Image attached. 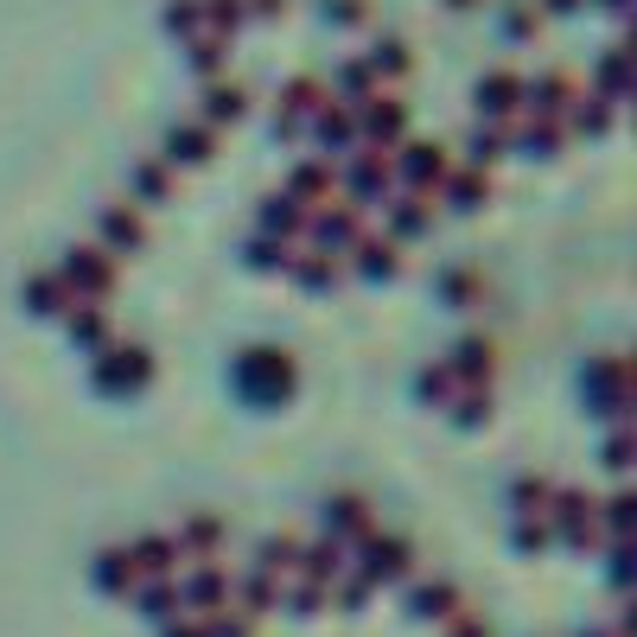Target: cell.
Segmentation results:
<instances>
[{
    "label": "cell",
    "mask_w": 637,
    "mask_h": 637,
    "mask_svg": "<svg viewBox=\"0 0 637 637\" xmlns=\"http://www.w3.org/2000/svg\"><path fill=\"white\" fill-rule=\"evenodd\" d=\"M236 382H243V395L249 402H287L294 395V363H287V351H249L243 363H236Z\"/></svg>",
    "instance_id": "1"
},
{
    "label": "cell",
    "mask_w": 637,
    "mask_h": 637,
    "mask_svg": "<svg viewBox=\"0 0 637 637\" xmlns=\"http://www.w3.org/2000/svg\"><path fill=\"white\" fill-rule=\"evenodd\" d=\"M64 280H71L76 300H102V294L115 287V255L83 243V249H71V261H64Z\"/></svg>",
    "instance_id": "2"
},
{
    "label": "cell",
    "mask_w": 637,
    "mask_h": 637,
    "mask_svg": "<svg viewBox=\"0 0 637 637\" xmlns=\"http://www.w3.org/2000/svg\"><path fill=\"white\" fill-rule=\"evenodd\" d=\"M357 561H363V574H370V581H408V574H414V555H408V542L402 535H363V542H357Z\"/></svg>",
    "instance_id": "3"
},
{
    "label": "cell",
    "mask_w": 637,
    "mask_h": 637,
    "mask_svg": "<svg viewBox=\"0 0 637 637\" xmlns=\"http://www.w3.org/2000/svg\"><path fill=\"white\" fill-rule=\"evenodd\" d=\"M147 377H153V357L141 351V345L102 351V363H96V389H109V395H134Z\"/></svg>",
    "instance_id": "4"
},
{
    "label": "cell",
    "mask_w": 637,
    "mask_h": 637,
    "mask_svg": "<svg viewBox=\"0 0 637 637\" xmlns=\"http://www.w3.org/2000/svg\"><path fill=\"white\" fill-rule=\"evenodd\" d=\"M548 516H555V530L567 535V542H581V548H593V542H599V530H593V497H586V491H574V484L548 491Z\"/></svg>",
    "instance_id": "5"
},
{
    "label": "cell",
    "mask_w": 637,
    "mask_h": 637,
    "mask_svg": "<svg viewBox=\"0 0 637 637\" xmlns=\"http://www.w3.org/2000/svg\"><path fill=\"white\" fill-rule=\"evenodd\" d=\"M523 96H530L542 115H561V122H567V109L581 102V76L574 71H542L535 83H523Z\"/></svg>",
    "instance_id": "6"
},
{
    "label": "cell",
    "mask_w": 637,
    "mask_h": 637,
    "mask_svg": "<svg viewBox=\"0 0 637 637\" xmlns=\"http://www.w3.org/2000/svg\"><path fill=\"white\" fill-rule=\"evenodd\" d=\"M593 395H599V414H618L625 421V408H631V363L625 357H612L593 370Z\"/></svg>",
    "instance_id": "7"
},
{
    "label": "cell",
    "mask_w": 637,
    "mask_h": 637,
    "mask_svg": "<svg viewBox=\"0 0 637 637\" xmlns=\"http://www.w3.org/2000/svg\"><path fill=\"white\" fill-rule=\"evenodd\" d=\"M491 363H497V345H491V338H465V345L446 357L453 382H472V389H491Z\"/></svg>",
    "instance_id": "8"
},
{
    "label": "cell",
    "mask_w": 637,
    "mask_h": 637,
    "mask_svg": "<svg viewBox=\"0 0 637 637\" xmlns=\"http://www.w3.org/2000/svg\"><path fill=\"white\" fill-rule=\"evenodd\" d=\"M326 109V83L319 76H294L287 90H280V134H294L300 115H319Z\"/></svg>",
    "instance_id": "9"
},
{
    "label": "cell",
    "mask_w": 637,
    "mask_h": 637,
    "mask_svg": "<svg viewBox=\"0 0 637 637\" xmlns=\"http://www.w3.org/2000/svg\"><path fill=\"white\" fill-rule=\"evenodd\" d=\"M306 229H319V243L345 249L363 236V217H357V204H331V210H306Z\"/></svg>",
    "instance_id": "10"
},
{
    "label": "cell",
    "mask_w": 637,
    "mask_h": 637,
    "mask_svg": "<svg viewBox=\"0 0 637 637\" xmlns=\"http://www.w3.org/2000/svg\"><path fill=\"white\" fill-rule=\"evenodd\" d=\"M395 166H402L408 185H440V178H446V147H433V141H408Z\"/></svg>",
    "instance_id": "11"
},
{
    "label": "cell",
    "mask_w": 637,
    "mask_h": 637,
    "mask_svg": "<svg viewBox=\"0 0 637 637\" xmlns=\"http://www.w3.org/2000/svg\"><path fill=\"white\" fill-rule=\"evenodd\" d=\"M516 102H523V76H516V71H491L479 83V109H484V115H497V122H504V115H516Z\"/></svg>",
    "instance_id": "12"
},
{
    "label": "cell",
    "mask_w": 637,
    "mask_h": 637,
    "mask_svg": "<svg viewBox=\"0 0 637 637\" xmlns=\"http://www.w3.org/2000/svg\"><path fill=\"white\" fill-rule=\"evenodd\" d=\"M71 280L64 275H32V287H25V306L39 312V319H58V312H71Z\"/></svg>",
    "instance_id": "13"
},
{
    "label": "cell",
    "mask_w": 637,
    "mask_h": 637,
    "mask_svg": "<svg viewBox=\"0 0 637 637\" xmlns=\"http://www.w3.org/2000/svg\"><path fill=\"white\" fill-rule=\"evenodd\" d=\"M166 153H173V160H185V166H204V160L217 153V127H204V122H185V127H173V141H166Z\"/></svg>",
    "instance_id": "14"
},
{
    "label": "cell",
    "mask_w": 637,
    "mask_h": 637,
    "mask_svg": "<svg viewBox=\"0 0 637 637\" xmlns=\"http://www.w3.org/2000/svg\"><path fill=\"white\" fill-rule=\"evenodd\" d=\"M326 516H331V530H338V542H363V535L377 530V523H370V504H363V497H331Z\"/></svg>",
    "instance_id": "15"
},
{
    "label": "cell",
    "mask_w": 637,
    "mask_h": 637,
    "mask_svg": "<svg viewBox=\"0 0 637 637\" xmlns=\"http://www.w3.org/2000/svg\"><path fill=\"white\" fill-rule=\"evenodd\" d=\"M229 599V581L217 574V567H198L192 581H185V593H178V606H198V618L204 612H217Z\"/></svg>",
    "instance_id": "16"
},
{
    "label": "cell",
    "mask_w": 637,
    "mask_h": 637,
    "mask_svg": "<svg viewBox=\"0 0 637 637\" xmlns=\"http://www.w3.org/2000/svg\"><path fill=\"white\" fill-rule=\"evenodd\" d=\"M408 612H414V618H459V593L446 581H421L408 593Z\"/></svg>",
    "instance_id": "17"
},
{
    "label": "cell",
    "mask_w": 637,
    "mask_h": 637,
    "mask_svg": "<svg viewBox=\"0 0 637 637\" xmlns=\"http://www.w3.org/2000/svg\"><path fill=\"white\" fill-rule=\"evenodd\" d=\"M127 561H134V574H173L178 542H173V535H141V542L127 548Z\"/></svg>",
    "instance_id": "18"
},
{
    "label": "cell",
    "mask_w": 637,
    "mask_h": 637,
    "mask_svg": "<svg viewBox=\"0 0 637 637\" xmlns=\"http://www.w3.org/2000/svg\"><path fill=\"white\" fill-rule=\"evenodd\" d=\"M294 567H300L306 581H338V574H345V542H338V535H331V542H312V548H300Z\"/></svg>",
    "instance_id": "19"
},
{
    "label": "cell",
    "mask_w": 637,
    "mask_h": 637,
    "mask_svg": "<svg viewBox=\"0 0 637 637\" xmlns=\"http://www.w3.org/2000/svg\"><path fill=\"white\" fill-rule=\"evenodd\" d=\"M351 255H357V268H363L370 280H389V275H395V236H357Z\"/></svg>",
    "instance_id": "20"
},
{
    "label": "cell",
    "mask_w": 637,
    "mask_h": 637,
    "mask_svg": "<svg viewBox=\"0 0 637 637\" xmlns=\"http://www.w3.org/2000/svg\"><path fill=\"white\" fill-rule=\"evenodd\" d=\"M440 185H446V198H453L459 210H479V204L491 198V178H484L479 166H459V173L446 166V178H440Z\"/></svg>",
    "instance_id": "21"
},
{
    "label": "cell",
    "mask_w": 637,
    "mask_h": 637,
    "mask_svg": "<svg viewBox=\"0 0 637 637\" xmlns=\"http://www.w3.org/2000/svg\"><path fill=\"white\" fill-rule=\"evenodd\" d=\"M389 173H395V153H357V166H351V192L357 198H370V192H382L389 185Z\"/></svg>",
    "instance_id": "22"
},
{
    "label": "cell",
    "mask_w": 637,
    "mask_h": 637,
    "mask_svg": "<svg viewBox=\"0 0 637 637\" xmlns=\"http://www.w3.org/2000/svg\"><path fill=\"white\" fill-rule=\"evenodd\" d=\"M224 548V516H192L185 523V535H178V555H217Z\"/></svg>",
    "instance_id": "23"
},
{
    "label": "cell",
    "mask_w": 637,
    "mask_h": 637,
    "mask_svg": "<svg viewBox=\"0 0 637 637\" xmlns=\"http://www.w3.org/2000/svg\"><path fill=\"white\" fill-rule=\"evenodd\" d=\"M402 122H408V109L395 96H377V102H370V115H363V127H370V141H377V147H389V141L402 134Z\"/></svg>",
    "instance_id": "24"
},
{
    "label": "cell",
    "mask_w": 637,
    "mask_h": 637,
    "mask_svg": "<svg viewBox=\"0 0 637 637\" xmlns=\"http://www.w3.org/2000/svg\"><path fill=\"white\" fill-rule=\"evenodd\" d=\"M71 338L76 345H109V312H102L96 300H83V306H71Z\"/></svg>",
    "instance_id": "25"
},
{
    "label": "cell",
    "mask_w": 637,
    "mask_h": 637,
    "mask_svg": "<svg viewBox=\"0 0 637 637\" xmlns=\"http://www.w3.org/2000/svg\"><path fill=\"white\" fill-rule=\"evenodd\" d=\"M236 599H243V612H249V618H255V612H268V606L280 599V574H268V567H255L249 581L236 586Z\"/></svg>",
    "instance_id": "26"
},
{
    "label": "cell",
    "mask_w": 637,
    "mask_h": 637,
    "mask_svg": "<svg viewBox=\"0 0 637 637\" xmlns=\"http://www.w3.org/2000/svg\"><path fill=\"white\" fill-rule=\"evenodd\" d=\"M243 109H249V96H243L236 83H217V90L204 96V127H224V122H236Z\"/></svg>",
    "instance_id": "27"
},
{
    "label": "cell",
    "mask_w": 637,
    "mask_h": 637,
    "mask_svg": "<svg viewBox=\"0 0 637 637\" xmlns=\"http://www.w3.org/2000/svg\"><path fill=\"white\" fill-rule=\"evenodd\" d=\"M127 593H134V606L147 612V618H160V625H166V618L178 612V593L160 581V574H153V586H127Z\"/></svg>",
    "instance_id": "28"
},
{
    "label": "cell",
    "mask_w": 637,
    "mask_h": 637,
    "mask_svg": "<svg viewBox=\"0 0 637 637\" xmlns=\"http://www.w3.org/2000/svg\"><path fill=\"white\" fill-rule=\"evenodd\" d=\"M96 586L102 593H127V586H134V561H127V548L96 555Z\"/></svg>",
    "instance_id": "29"
},
{
    "label": "cell",
    "mask_w": 637,
    "mask_h": 637,
    "mask_svg": "<svg viewBox=\"0 0 637 637\" xmlns=\"http://www.w3.org/2000/svg\"><path fill=\"white\" fill-rule=\"evenodd\" d=\"M331 192V166L326 160H306V166H294V198H306V210Z\"/></svg>",
    "instance_id": "30"
},
{
    "label": "cell",
    "mask_w": 637,
    "mask_h": 637,
    "mask_svg": "<svg viewBox=\"0 0 637 637\" xmlns=\"http://www.w3.org/2000/svg\"><path fill=\"white\" fill-rule=\"evenodd\" d=\"M261 224H268V236H300V229H306V204H294V198H268Z\"/></svg>",
    "instance_id": "31"
},
{
    "label": "cell",
    "mask_w": 637,
    "mask_h": 637,
    "mask_svg": "<svg viewBox=\"0 0 637 637\" xmlns=\"http://www.w3.org/2000/svg\"><path fill=\"white\" fill-rule=\"evenodd\" d=\"M287 268H294V280H300V287H331L345 261H338V255L326 249V255H306V261H287Z\"/></svg>",
    "instance_id": "32"
},
{
    "label": "cell",
    "mask_w": 637,
    "mask_h": 637,
    "mask_svg": "<svg viewBox=\"0 0 637 637\" xmlns=\"http://www.w3.org/2000/svg\"><path fill=\"white\" fill-rule=\"evenodd\" d=\"M428 224H433V210L421 198H402L395 210H389V236H421Z\"/></svg>",
    "instance_id": "33"
},
{
    "label": "cell",
    "mask_w": 637,
    "mask_h": 637,
    "mask_svg": "<svg viewBox=\"0 0 637 637\" xmlns=\"http://www.w3.org/2000/svg\"><path fill=\"white\" fill-rule=\"evenodd\" d=\"M102 236H109V243H122V249H141V217L115 204V210H102Z\"/></svg>",
    "instance_id": "34"
},
{
    "label": "cell",
    "mask_w": 637,
    "mask_h": 637,
    "mask_svg": "<svg viewBox=\"0 0 637 637\" xmlns=\"http://www.w3.org/2000/svg\"><path fill=\"white\" fill-rule=\"evenodd\" d=\"M370 71H377V76H408V71H414V51H408L402 39H382L377 58H370Z\"/></svg>",
    "instance_id": "35"
},
{
    "label": "cell",
    "mask_w": 637,
    "mask_h": 637,
    "mask_svg": "<svg viewBox=\"0 0 637 637\" xmlns=\"http://www.w3.org/2000/svg\"><path fill=\"white\" fill-rule=\"evenodd\" d=\"M599 83H606V96H625V83H631V45L599 58Z\"/></svg>",
    "instance_id": "36"
},
{
    "label": "cell",
    "mask_w": 637,
    "mask_h": 637,
    "mask_svg": "<svg viewBox=\"0 0 637 637\" xmlns=\"http://www.w3.org/2000/svg\"><path fill=\"white\" fill-rule=\"evenodd\" d=\"M453 421L459 428H484V421H491V389H472V395H453Z\"/></svg>",
    "instance_id": "37"
},
{
    "label": "cell",
    "mask_w": 637,
    "mask_h": 637,
    "mask_svg": "<svg viewBox=\"0 0 637 637\" xmlns=\"http://www.w3.org/2000/svg\"><path fill=\"white\" fill-rule=\"evenodd\" d=\"M294 561H300V542H294V535H268V542H261V561H255V567H268V574H287Z\"/></svg>",
    "instance_id": "38"
},
{
    "label": "cell",
    "mask_w": 637,
    "mask_h": 637,
    "mask_svg": "<svg viewBox=\"0 0 637 637\" xmlns=\"http://www.w3.org/2000/svg\"><path fill=\"white\" fill-rule=\"evenodd\" d=\"M523 141H530L535 153H561L567 147V127H561V115H542V122L523 127Z\"/></svg>",
    "instance_id": "39"
},
{
    "label": "cell",
    "mask_w": 637,
    "mask_h": 637,
    "mask_svg": "<svg viewBox=\"0 0 637 637\" xmlns=\"http://www.w3.org/2000/svg\"><path fill=\"white\" fill-rule=\"evenodd\" d=\"M198 625H204V637H249L255 631L249 612H204Z\"/></svg>",
    "instance_id": "40"
},
{
    "label": "cell",
    "mask_w": 637,
    "mask_h": 637,
    "mask_svg": "<svg viewBox=\"0 0 637 637\" xmlns=\"http://www.w3.org/2000/svg\"><path fill=\"white\" fill-rule=\"evenodd\" d=\"M510 504L523 510V516H542L548 510V479H516L510 484Z\"/></svg>",
    "instance_id": "41"
},
{
    "label": "cell",
    "mask_w": 637,
    "mask_h": 637,
    "mask_svg": "<svg viewBox=\"0 0 637 637\" xmlns=\"http://www.w3.org/2000/svg\"><path fill=\"white\" fill-rule=\"evenodd\" d=\"M134 185H141V198H173V166H166V160H147V166L134 173Z\"/></svg>",
    "instance_id": "42"
},
{
    "label": "cell",
    "mask_w": 637,
    "mask_h": 637,
    "mask_svg": "<svg viewBox=\"0 0 637 637\" xmlns=\"http://www.w3.org/2000/svg\"><path fill=\"white\" fill-rule=\"evenodd\" d=\"M198 7H204V25H210L217 39H229L236 20H243V0H198Z\"/></svg>",
    "instance_id": "43"
},
{
    "label": "cell",
    "mask_w": 637,
    "mask_h": 637,
    "mask_svg": "<svg viewBox=\"0 0 637 637\" xmlns=\"http://www.w3.org/2000/svg\"><path fill=\"white\" fill-rule=\"evenodd\" d=\"M192 71H204V76L224 71V39H217V32H198V39H192Z\"/></svg>",
    "instance_id": "44"
},
{
    "label": "cell",
    "mask_w": 637,
    "mask_h": 637,
    "mask_svg": "<svg viewBox=\"0 0 637 637\" xmlns=\"http://www.w3.org/2000/svg\"><path fill=\"white\" fill-rule=\"evenodd\" d=\"M312 122H319V134H326L331 147H338V141H345V134L357 127V102H345V109H319Z\"/></svg>",
    "instance_id": "45"
},
{
    "label": "cell",
    "mask_w": 637,
    "mask_h": 637,
    "mask_svg": "<svg viewBox=\"0 0 637 637\" xmlns=\"http://www.w3.org/2000/svg\"><path fill=\"white\" fill-rule=\"evenodd\" d=\"M370 574H338V612H363L370 606Z\"/></svg>",
    "instance_id": "46"
},
{
    "label": "cell",
    "mask_w": 637,
    "mask_h": 637,
    "mask_svg": "<svg viewBox=\"0 0 637 637\" xmlns=\"http://www.w3.org/2000/svg\"><path fill=\"white\" fill-rule=\"evenodd\" d=\"M504 147H510V127H484L479 141H472V160L491 166V160H504Z\"/></svg>",
    "instance_id": "47"
},
{
    "label": "cell",
    "mask_w": 637,
    "mask_h": 637,
    "mask_svg": "<svg viewBox=\"0 0 637 637\" xmlns=\"http://www.w3.org/2000/svg\"><path fill=\"white\" fill-rule=\"evenodd\" d=\"M287 612H300V618L326 612V593H319V581H300V586H294V593H287Z\"/></svg>",
    "instance_id": "48"
},
{
    "label": "cell",
    "mask_w": 637,
    "mask_h": 637,
    "mask_svg": "<svg viewBox=\"0 0 637 637\" xmlns=\"http://www.w3.org/2000/svg\"><path fill=\"white\" fill-rule=\"evenodd\" d=\"M421 395H428V402H453V370H446V363L421 370Z\"/></svg>",
    "instance_id": "49"
},
{
    "label": "cell",
    "mask_w": 637,
    "mask_h": 637,
    "mask_svg": "<svg viewBox=\"0 0 637 637\" xmlns=\"http://www.w3.org/2000/svg\"><path fill=\"white\" fill-rule=\"evenodd\" d=\"M338 83H345V96H363V90L377 83V71H370V58H351V64L338 71Z\"/></svg>",
    "instance_id": "50"
},
{
    "label": "cell",
    "mask_w": 637,
    "mask_h": 637,
    "mask_svg": "<svg viewBox=\"0 0 637 637\" xmlns=\"http://www.w3.org/2000/svg\"><path fill=\"white\" fill-rule=\"evenodd\" d=\"M440 287H446V300H453V306H465V300H479V287H484V280L472 275V268H465V275H459V268H453V275L440 280Z\"/></svg>",
    "instance_id": "51"
},
{
    "label": "cell",
    "mask_w": 637,
    "mask_h": 637,
    "mask_svg": "<svg viewBox=\"0 0 637 637\" xmlns=\"http://www.w3.org/2000/svg\"><path fill=\"white\" fill-rule=\"evenodd\" d=\"M249 261H255V268H287V249H280V236H261V243H249Z\"/></svg>",
    "instance_id": "52"
},
{
    "label": "cell",
    "mask_w": 637,
    "mask_h": 637,
    "mask_svg": "<svg viewBox=\"0 0 637 637\" xmlns=\"http://www.w3.org/2000/svg\"><path fill=\"white\" fill-rule=\"evenodd\" d=\"M606 465H612V472H625V465H631V428H625V421H618V433L606 440Z\"/></svg>",
    "instance_id": "53"
},
{
    "label": "cell",
    "mask_w": 637,
    "mask_h": 637,
    "mask_svg": "<svg viewBox=\"0 0 637 637\" xmlns=\"http://www.w3.org/2000/svg\"><path fill=\"white\" fill-rule=\"evenodd\" d=\"M599 516H606V530L618 535V542L631 535V497H618V504H606V510H599Z\"/></svg>",
    "instance_id": "54"
},
{
    "label": "cell",
    "mask_w": 637,
    "mask_h": 637,
    "mask_svg": "<svg viewBox=\"0 0 637 637\" xmlns=\"http://www.w3.org/2000/svg\"><path fill=\"white\" fill-rule=\"evenodd\" d=\"M516 548H523V555H542V548H548V530H542V523H516Z\"/></svg>",
    "instance_id": "55"
},
{
    "label": "cell",
    "mask_w": 637,
    "mask_h": 637,
    "mask_svg": "<svg viewBox=\"0 0 637 637\" xmlns=\"http://www.w3.org/2000/svg\"><path fill=\"white\" fill-rule=\"evenodd\" d=\"M198 20H204V7H198V0H173V13H166V25H173V32H192Z\"/></svg>",
    "instance_id": "56"
},
{
    "label": "cell",
    "mask_w": 637,
    "mask_h": 637,
    "mask_svg": "<svg viewBox=\"0 0 637 637\" xmlns=\"http://www.w3.org/2000/svg\"><path fill=\"white\" fill-rule=\"evenodd\" d=\"M535 25H542L535 7H510V32H516V39H535Z\"/></svg>",
    "instance_id": "57"
},
{
    "label": "cell",
    "mask_w": 637,
    "mask_h": 637,
    "mask_svg": "<svg viewBox=\"0 0 637 637\" xmlns=\"http://www.w3.org/2000/svg\"><path fill=\"white\" fill-rule=\"evenodd\" d=\"M331 13H338V20H370V0H331Z\"/></svg>",
    "instance_id": "58"
},
{
    "label": "cell",
    "mask_w": 637,
    "mask_h": 637,
    "mask_svg": "<svg viewBox=\"0 0 637 637\" xmlns=\"http://www.w3.org/2000/svg\"><path fill=\"white\" fill-rule=\"evenodd\" d=\"M453 637H491V631H484L479 618H465V612H459V625H453Z\"/></svg>",
    "instance_id": "59"
},
{
    "label": "cell",
    "mask_w": 637,
    "mask_h": 637,
    "mask_svg": "<svg viewBox=\"0 0 637 637\" xmlns=\"http://www.w3.org/2000/svg\"><path fill=\"white\" fill-rule=\"evenodd\" d=\"M243 7H249V13H268V20L280 13V0H243Z\"/></svg>",
    "instance_id": "60"
},
{
    "label": "cell",
    "mask_w": 637,
    "mask_h": 637,
    "mask_svg": "<svg viewBox=\"0 0 637 637\" xmlns=\"http://www.w3.org/2000/svg\"><path fill=\"white\" fill-rule=\"evenodd\" d=\"M166 637H204V625H178V631H166Z\"/></svg>",
    "instance_id": "61"
},
{
    "label": "cell",
    "mask_w": 637,
    "mask_h": 637,
    "mask_svg": "<svg viewBox=\"0 0 637 637\" xmlns=\"http://www.w3.org/2000/svg\"><path fill=\"white\" fill-rule=\"evenodd\" d=\"M542 7H555V13H567V7H581V0H542Z\"/></svg>",
    "instance_id": "62"
},
{
    "label": "cell",
    "mask_w": 637,
    "mask_h": 637,
    "mask_svg": "<svg viewBox=\"0 0 637 637\" xmlns=\"http://www.w3.org/2000/svg\"><path fill=\"white\" fill-rule=\"evenodd\" d=\"M606 7H618V13H625V7H631V0H606Z\"/></svg>",
    "instance_id": "63"
},
{
    "label": "cell",
    "mask_w": 637,
    "mask_h": 637,
    "mask_svg": "<svg viewBox=\"0 0 637 637\" xmlns=\"http://www.w3.org/2000/svg\"><path fill=\"white\" fill-rule=\"evenodd\" d=\"M453 7H479V0H453Z\"/></svg>",
    "instance_id": "64"
}]
</instances>
